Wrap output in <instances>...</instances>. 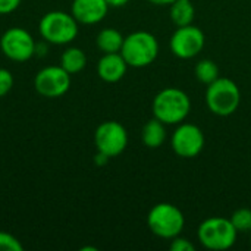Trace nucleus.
I'll return each instance as SVG.
<instances>
[{
  "label": "nucleus",
  "instance_id": "obj_1",
  "mask_svg": "<svg viewBox=\"0 0 251 251\" xmlns=\"http://www.w3.org/2000/svg\"><path fill=\"white\" fill-rule=\"evenodd\" d=\"M151 112L153 116L163 124L178 125L188 118L191 112V99L178 87H166L154 96Z\"/></svg>",
  "mask_w": 251,
  "mask_h": 251
},
{
  "label": "nucleus",
  "instance_id": "obj_2",
  "mask_svg": "<svg viewBox=\"0 0 251 251\" xmlns=\"http://www.w3.org/2000/svg\"><path fill=\"white\" fill-rule=\"evenodd\" d=\"M78 21L72 13L63 10H50L44 13L38 22V32L41 38L54 46L71 44L78 37Z\"/></svg>",
  "mask_w": 251,
  "mask_h": 251
},
{
  "label": "nucleus",
  "instance_id": "obj_3",
  "mask_svg": "<svg viewBox=\"0 0 251 251\" xmlns=\"http://www.w3.org/2000/svg\"><path fill=\"white\" fill-rule=\"evenodd\" d=\"M206 106L207 109L221 118L234 115L241 104V91L235 81L219 76L206 88Z\"/></svg>",
  "mask_w": 251,
  "mask_h": 251
},
{
  "label": "nucleus",
  "instance_id": "obj_4",
  "mask_svg": "<svg viewBox=\"0 0 251 251\" xmlns=\"http://www.w3.org/2000/svg\"><path fill=\"white\" fill-rule=\"evenodd\" d=\"M237 237L238 231L234 228L231 219L224 216L207 218L197 228V240L207 250H229L237 243Z\"/></svg>",
  "mask_w": 251,
  "mask_h": 251
},
{
  "label": "nucleus",
  "instance_id": "obj_5",
  "mask_svg": "<svg viewBox=\"0 0 251 251\" xmlns=\"http://www.w3.org/2000/svg\"><path fill=\"white\" fill-rule=\"evenodd\" d=\"M121 54L129 68H146L159 56V41L149 31H134L124 38Z\"/></svg>",
  "mask_w": 251,
  "mask_h": 251
},
{
  "label": "nucleus",
  "instance_id": "obj_6",
  "mask_svg": "<svg viewBox=\"0 0 251 251\" xmlns=\"http://www.w3.org/2000/svg\"><path fill=\"white\" fill-rule=\"evenodd\" d=\"M147 226L153 235L162 240H172L184 231L185 216L172 203H157L147 215Z\"/></svg>",
  "mask_w": 251,
  "mask_h": 251
},
{
  "label": "nucleus",
  "instance_id": "obj_7",
  "mask_svg": "<svg viewBox=\"0 0 251 251\" xmlns=\"http://www.w3.org/2000/svg\"><path fill=\"white\" fill-rule=\"evenodd\" d=\"M37 43L29 31L21 26L7 28L0 37V50L12 62L24 63L35 56Z\"/></svg>",
  "mask_w": 251,
  "mask_h": 251
},
{
  "label": "nucleus",
  "instance_id": "obj_8",
  "mask_svg": "<svg viewBox=\"0 0 251 251\" xmlns=\"http://www.w3.org/2000/svg\"><path fill=\"white\" fill-rule=\"evenodd\" d=\"M94 144L97 151L104 153L110 159L118 157L128 146V131L118 121H104L96 128Z\"/></svg>",
  "mask_w": 251,
  "mask_h": 251
},
{
  "label": "nucleus",
  "instance_id": "obj_9",
  "mask_svg": "<svg viewBox=\"0 0 251 251\" xmlns=\"http://www.w3.org/2000/svg\"><path fill=\"white\" fill-rule=\"evenodd\" d=\"M206 144L204 134L200 126L188 122H181L176 125L171 137V146L174 153L182 159L197 157Z\"/></svg>",
  "mask_w": 251,
  "mask_h": 251
},
{
  "label": "nucleus",
  "instance_id": "obj_10",
  "mask_svg": "<svg viewBox=\"0 0 251 251\" xmlns=\"http://www.w3.org/2000/svg\"><path fill=\"white\" fill-rule=\"evenodd\" d=\"M204 46H206L204 32L193 24L185 26H176V29L174 31L169 40L171 51L174 53V56L182 60H188L199 56L203 51Z\"/></svg>",
  "mask_w": 251,
  "mask_h": 251
},
{
  "label": "nucleus",
  "instance_id": "obj_11",
  "mask_svg": "<svg viewBox=\"0 0 251 251\" xmlns=\"http://www.w3.org/2000/svg\"><path fill=\"white\" fill-rule=\"evenodd\" d=\"M34 88L46 99H59L71 88V74H68L60 65L46 66L34 76Z\"/></svg>",
  "mask_w": 251,
  "mask_h": 251
},
{
  "label": "nucleus",
  "instance_id": "obj_12",
  "mask_svg": "<svg viewBox=\"0 0 251 251\" xmlns=\"http://www.w3.org/2000/svg\"><path fill=\"white\" fill-rule=\"evenodd\" d=\"M109 9L106 0H72L71 4V13L81 25H96L101 22Z\"/></svg>",
  "mask_w": 251,
  "mask_h": 251
},
{
  "label": "nucleus",
  "instance_id": "obj_13",
  "mask_svg": "<svg viewBox=\"0 0 251 251\" xmlns=\"http://www.w3.org/2000/svg\"><path fill=\"white\" fill-rule=\"evenodd\" d=\"M128 68L121 53H104L97 62V75L101 81L115 84L125 76Z\"/></svg>",
  "mask_w": 251,
  "mask_h": 251
},
{
  "label": "nucleus",
  "instance_id": "obj_14",
  "mask_svg": "<svg viewBox=\"0 0 251 251\" xmlns=\"http://www.w3.org/2000/svg\"><path fill=\"white\" fill-rule=\"evenodd\" d=\"M166 124L159 121L157 118H151L147 121L141 129V141L147 149H159L165 144L168 138Z\"/></svg>",
  "mask_w": 251,
  "mask_h": 251
},
{
  "label": "nucleus",
  "instance_id": "obj_15",
  "mask_svg": "<svg viewBox=\"0 0 251 251\" xmlns=\"http://www.w3.org/2000/svg\"><path fill=\"white\" fill-rule=\"evenodd\" d=\"M124 35L116 28H103L96 37L97 49L104 53H121L124 44Z\"/></svg>",
  "mask_w": 251,
  "mask_h": 251
},
{
  "label": "nucleus",
  "instance_id": "obj_16",
  "mask_svg": "<svg viewBox=\"0 0 251 251\" xmlns=\"http://www.w3.org/2000/svg\"><path fill=\"white\" fill-rule=\"evenodd\" d=\"M60 66L71 75H75L87 66V54L79 47H68L60 56Z\"/></svg>",
  "mask_w": 251,
  "mask_h": 251
},
{
  "label": "nucleus",
  "instance_id": "obj_17",
  "mask_svg": "<svg viewBox=\"0 0 251 251\" xmlns=\"http://www.w3.org/2000/svg\"><path fill=\"white\" fill-rule=\"evenodd\" d=\"M169 15L175 26H185L193 24L196 18V7L191 0H175L169 6Z\"/></svg>",
  "mask_w": 251,
  "mask_h": 251
},
{
  "label": "nucleus",
  "instance_id": "obj_18",
  "mask_svg": "<svg viewBox=\"0 0 251 251\" xmlns=\"http://www.w3.org/2000/svg\"><path fill=\"white\" fill-rule=\"evenodd\" d=\"M194 74H196V78H197L201 84L209 85V84H212L215 79L219 78V66H218L216 62L212 60V59H203V60H200V62L196 65Z\"/></svg>",
  "mask_w": 251,
  "mask_h": 251
},
{
  "label": "nucleus",
  "instance_id": "obj_19",
  "mask_svg": "<svg viewBox=\"0 0 251 251\" xmlns=\"http://www.w3.org/2000/svg\"><path fill=\"white\" fill-rule=\"evenodd\" d=\"M229 219L238 234H246L251 231V209L249 207L237 209Z\"/></svg>",
  "mask_w": 251,
  "mask_h": 251
},
{
  "label": "nucleus",
  "instance_id": "obj_20",
  "mask_svg": "<svg viewBox=\"0 0 251 251\" xmlns=\"http://www.w3.org/2000/svg\"><path fill=\"white\" fill-rule=\"evenodd\" d=\"M22 243L12 234L0 231V251H22Z\"/></svg>",
  "mask_w": 251,
  "mask_h": 251
},
{
  "label": "nucleus",
  "instance_id": "obj_21",
  "mask_svg": "<svg viewBox=\"0 0 251 251\" xmlns=\"http://www.w3.org/2000/svg\"><path fill=\"white\" fill-rule=\"evenodd\" d=\"M13 88V75L9 69L0 68V99L7 96Z\"/></svg>",
  "mask_w": 251,
  "mask_h": 251
},
{
  "label": "nucleus",
  "instance_id": "obj_22",
  "mask_svg": "<svg viewBox=\"0 0 251 251\" xmlns=\"http://www.w3.org/2000/svg\"><path fill=\"white\" fill-rule=\"evenodd\" d=\"M169 249L172 251H196V246L193 244V241H190V238L178 235L172 238Z\"/></svg>",
  "mask_w": 251,
  "mask_h": 251
},
{
  "label": "nucleus",
  "instance_id": "obj_23",
  "mask_svg": "<svg viewBox=\"0 0 251 251\" xmlns=\"http://www.w3.org/2000/svg\"><path fill=\"white\" fill-rule=\"evenodd\" d=\"M22 0H0V15H9L13 13L19 6Z\"/></svg>",
  "mask_w": 251,
  "mask_h": 251
},
{
  "label": "nucleus",
  "instance_id": "obj_24",
  "mask_svg": "<svg viewBox=\"0 0 251 251\" xmlns=\"http://www.w3.org/2000/svg\"><path fill=\"white\" fill-rule=\"evenodd\" d=\"M109 160H110V157L106 156V154L101 153V151H97L96 156H94V163H96L97 166H104Z\"/></svg>",
  "mask_w": 251,
  "mask_h": 251
},
{
  "label": "nucleus",
  "instance_id": "obj_25",
  "mask_svg": "<svg viewBox=\"0 0 251 251\" xmlns=\"http://www.w3.org/2000/svg\"><path fill=\"white\" fill-rule=\"evenodd\" d=\"M128 1L129 0H106L109 7H124L125 4H128Z\"/></svg>",
  "mask_w": 251,
  "mask_h": 251
},
{
  "label": "nucleus",
  "instance_id": "obj_26",
  "mask_svg": "<svg viewBox=\"0 0 251 251\" xmlns=\"http://www.w3.org/2000/svg\"><path fill=\"white\" fill-rule=\"evenodd\" d=\"M150 1L151 4H156V6H171L175 0H147Z\"/></svg>",
  "mask_w": 251,
  "mask_h": 251
},
{
  "label": "nucleus",
  "instance_id": "obj_27",
  "mask_svg": "<svg viewBox=\"0 0 251 251\" xmlns=\"http://www.w3.org/2000/svg\"><path fill=\"white\" fill-rule=\"evenodd\" d=\"M250 240H251V231H250Z\"/></svg>",
  "mask_w": 251,
  "mask_h": 251
}]
</instances>
